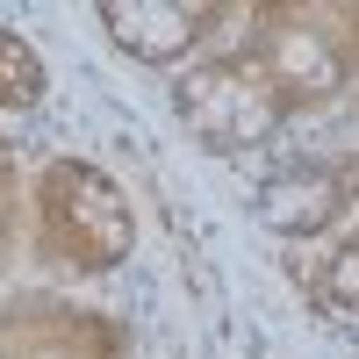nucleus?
Wrapping results in <instances>:
<instances>
[{
	"label": "nucleus",
	"instance_id": "obj_1",
	"mask_svg": "<svg viewBox=\"0 0 359 359\" xmlns=\"http://www.w3.org/2000/svg\"><path fill=\"white\" fill-rule=\"evenodd\" d=\"M137 252V216L123 180L94 158H50L29 180V266L50 280H101Z\"/></svg>",
	"mask_w": 359,
	"mask_h": 359
},
{
	"label": "nucleus",
	"instance_id": "obj_2",
	"mask_svg": "<svg viewBox=\"0 0 359 359\" xmlns=\"http://www.w3.org/2000/svg\"><path fill=\"white\" fill-rule=\"evenodd\" d=\"M237 50L280 86L294 115H316L359 86V0H273L245 8Z\"/></svg>",
	"mask_w": 359,
	"mask_h": 359
},
{
	"label": "nucleus",
	"instance_id": "obj_3",
	"mask_svg": "<svg viewBox=\"0 0 359 359\" xmlns=\"http://www.w3.org/2000/svg\"><path fill=\"white\" fill-rule=\"evenodd\" d=\"M172 108H180V123L194 130V144L216 151V158L266 151V144L294 123V108L280 101V86L266 79L237 43L216 50V57H194V65L172 79Z\"/></svg>",
	"mask_w": 359,
	"mask_h": 359
},
{
	"label": "nucleus",
	"instance_id": "obj_4",
	"mask_svg": "<svg viewBox=\"0 0 359 359\" xmlns=\"http://www.w3.org/2000/svg\"><path fill=\"white\" fill-rule=\"evenodd\" d=\"M130 323L57 287L0 294V359H130Z\"/></svg>",
	"mask_w": 359,
	"mask_h": 359
},
{
	"label": "nucleus",
	"instance_id": "obj_5",
	"mask_svg": "<svg viewBox=\"0 0 359 359\" xmlns=\"http://www.w3.org/2000/svg\"><path fill=\"white\" fill-rule=\"evenodd\" d=\"M259 223L273 230V237H331L352 208H359V144H345V151H302V158H287L259 180Z\"/></svg>",
	"mask_w": 359,
	"mask_h": 359
},
{
	"label": "nucleus",
	"instance_id": "obj_6",
	"mask_svg": "<svg viewBox=\"0 0 359 359\" xmlns=\"http://www.w3.org/2000/svg\"><path fill=\"white\" fill-rule=\"evenodd\" d=\"M94 15L115 50H130L137 65H158V72H187L201 43H216L230 22H245L223 0H101Z\"/></svg>",
	"mask_w": 359,
	"mask_h": 359
},
{
	"label": "nucleus",
	"instance_id": "obj_7",
	"mask_svg": "<svg viewBox=\"0 0 359 359\" xmlns=\"http://www.w3.org/2000/svg\"><path fill=\"white\" fill-rule=\"evenodd\" d=\"M43 94H50L43 57L29 50L22 29H0V115H29V108H43Z\"/></svg>",
	"mask_w": 359,
	"mask_h": 359
},
{
	"label": "nucleus",
	"instance_id": "obj_8",
	"mask_svg": "<svg viewBox=\"0 0 359 359\" xmlns=\"http://www.w3.org/2000/svg\"><path fill=\"white\" fill-rule=\"evenodd\" d=\"M22 259H29V187H22L15 144L0 137V287H8V273Z\"/></svg>",
	"mask_w": 359,
	"mask_h": 359
}]
</instances>
